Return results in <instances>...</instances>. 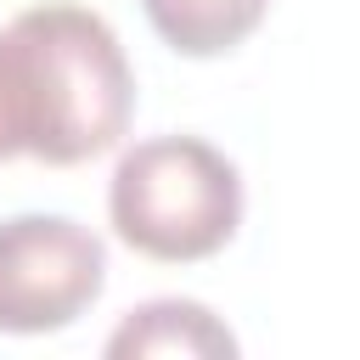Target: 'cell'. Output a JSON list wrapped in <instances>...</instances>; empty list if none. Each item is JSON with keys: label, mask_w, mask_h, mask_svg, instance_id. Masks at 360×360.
Segmentation results:
<instances>
[{"label": "cell", "mask_w": 360, "mask_h": 360, "mask_svg": "<svg viewBox=\"0 0 360 360\" xmlns=\"http://www.w3.org/2000/svg\"><path fill=\"white\" fill-rule=\"evenodd\" d=\"M28 152V101H22V73H17V51L11 34L0 28V163Z\"/></svg>", "instance_id": "obj_6"}, {"label": "cell", "mask_w": 360, "mask_h": 360, "mask_svg": "<svg viewBox=\"0 0 360 360\" xmlns=\"http://www.w3.org/2000/svg\"><path fill=\"white\" fill-rule=\"evenodd\" d=\"M141 6L158 39L180 56H225L270 11V0H141Z\"/></svg>", "instance_id": "obj_5"}, {"label": "cell", "mask_w": 360, "mask_h": 360, "mask_svg": "<svg viewBox=\"0 0 360 360\" xmlns=\"http://www.w3.org/2000/svg\"><path fill=\"white\" fill-rule=\"evenodd\" d=\"M107 214L135 253L163 264H197L236 236L242 174L219 146L197 135H152L118 158Z\"/></svg>", "instance_id": "obj_2"}, {"label": "cell", "mask_w": 360, "mask_h": 360, "mask_svg": "<svg viewBox=\"0 0 360 360\" xmlns=\"http://www.w3.org/2000/svg\"><path fill=\"white\" fill-rule=\"evenodd\" d=\"M112 360H135V354H163V360H231L236 338L225 332V321H214L208 304L191 298H152L141 309L124 315V326L107 338Z\"/></svg>", "instance_id": "obj_4"}, {"label": "cell", "mask_w": 360, "mask_h": 360, "mask_svg": "<svg viewBox=\"0 0 360 360\" xmlns=\"http://www.w3.org/2000/svg\"><path fill=\"white\" fill-rule=\"evenodd\" d=\"M6 34L28 101V158L68 169L112 152L135 118V73L118 34L84 6H28Z\"/></svg>", "instance_id": "obj_1"}, {"label": "cell", "mask_w": 360, "mask_h": 360, "mask_svg": "<svg viewBox=\"0 0 360 360\" xmlns=\"http://www.w3.org/2000/svg\"><path fill=\"white\" fill-rule=\"evenodd\" d=\"M107 287V248L68 214L0 219V332L39 338L73 326Z\"/></svg>", "instance_id": "obj_3"}]
</instances>
